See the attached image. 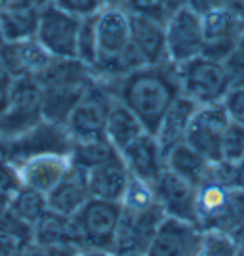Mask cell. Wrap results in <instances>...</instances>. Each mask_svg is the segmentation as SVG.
I'll use <instances>...</instances> for the list:
<instances>
[{
	"mask_svg": "<svg viewBox=\"0 0 244 256\" xmlns=\"http://www.w3.org/2000/svg\"><path fill=\"white\" fill-rule=\"evenodd\" d=\"M130 178L132 176H130L122 157L103 162V164L88 170L92 197L105 199V201H115V203H120V199L124 197Z\"/></svg>",
	"mask_w": 244,
	"mask_h": 256,
	"instance_id": "22",
	"label": "cell"
},
{
	"mask_svg": "<svg viewBox=\"0 0 244 256\" xmlns=\"http://www.w3.org/2000/svg\"><path fill=\"white\" fill-rule=\"evenodd\" d=\"M25 246L27 243H23L19 237L0 230V256H19Z\"/></svg>",
	"mask_w": 244,
	"mask_h": 256,
	"instance_id": "41",
	"label": "cell"
},
{
	"mask_svg": "<svg viewBox=\"0 0 244 256\" xmlns=\"http://www.w3.org/2000/svg\"><path fill=\"white\" fill-rule=\"evenodd\" d=\"M94 78V71L76 58H52L42 71L34 76L40 88L73 84L86 86Z\"/></svg>",
	"mask_w": 244,
	"mask_h": 256,
	"instance_id": "24",
	"label": "cell"
},
{
	"mask_svg": "<svg viewBox=\"0 0 244 256\" xmlns=\"http://www.w3.org/2000/svg\"><path fill=\"white\" fill-rule=\"evenodd\" d=\"M231 118L222 104L201 106L191 118V124L185 136V144L197 150L210 162L222 160V140Z\"/></svg>",
	"mask_w": 244,
	"mask_h": 256,
	"instance_id": "12",
	"label": "cell"
},
{
	"mask_svg": "<svg viewBox=\"0 0 244 256\" xmlns=\"http://www.w3.org/2000/svg\"><path fill=\"white\" fill-rule=\"evenodd\" d=\"M19 256H44V250L40 248V246H36L31 243V245H27L25 248H23Z\"/></svg>",
	"mask_w": 244,
	"mask_h": 256,
	"instance_id": "47",
	"label": "cell"
},
{
	"mask_svg": "<svg viewBox=\"0 0 244 256\" xmlns=\"http://www.w3.org/2000/svg\"><path fill=\"white\" fill-rule=\"evenodd\" d=\"M130 40L138 50L145 65L168 62L166 52V29L164 23L145 16L130 14Z\"/></svg>",
	"mask_w": 244,
	"mask_h": 256,
	"instance_id": "20",
	"label": "cell"
},
{
	"mask_svg": "<svg viewBox=\"0 0 244 256\" xmlns=\"http://www.w3.org/2000/svg\"><path fill=\"white\" fill-rule=\"evenodd\" d=\"M244 159V126L239 122H229L222 140V160L239 162Z\"/></svg>",
	"mask_w": 244,
	"mask_h": 256,
	"instance_id": "33",
	"label": "cell"
},
{
	"mask_svg": "<svg viewBox=\"0 0 244 256\" xmlns=\"http://www.w3.org/2000/svg\"><path fill=\"white\" fill-rule=\"evenodd\" d=\"M78 27H80L78 18L48 2L40 8L34 38L42 44V48L52 58H74Z\"/></svg>",
	"mask_w": 244,
	"mask_h": 256,
	"instance_id": "11",
	"label": "cell"
},
{
	"mask_svg": "<svg viewBox=\"0 0 244 256\" xmlns=\"http://www.w3.org/2000/svg\"><path fill=\"white\" fill-rule=\"evenodd\" d=\"M202 32L204 46L201 56L225 62V58L244 40V10L235 4L202 16Z\"/></svg>",
	"mask_w": 244,
	"mask_h": 256,
	"instance_id": "10",
	"label": "cell"
},
{
	"mask_svg": "<svg viewBox=\"0 0 244 256\" xmlns=\"http://www.w3.org/2000/svg\"><path fill=\"white\" fill-rule=\"evenodd\" d=\"M113 102L115 96L111 94L105 80L96 78L88 86L65 124L73 142L105 136L107 115L111 111Z\"/></svg>",
	"mask_w": 244,
	"mask_h": 256,
	"instance_id": "8",
	"label": "cell"
},
{
	"mask_svg": "<svg viewBox=\"0 0 244 256\" xmlns=\"http://www.w3.org/2000/svg\"><path fill=\"white\" fill-rule=\"evenodd\" d=\"M50 0H25L27 6H36V8H42L44 4H48Z\"/></svg>",
	"mask_w": 244,
	"mask_h": 256,
	"instance_id": "51",
	"label": "cell"
},
{
	"mask_svg": "<svg viewBox=\"0 0 244 256\" xmlns=\"http://www.w3.org/2000/svg\"><path fill=\"white\" fill-rule=\"evenodd\" d=\"M128 0H99L101 8H126Z\"/></svg>",
	"mask_w": 244,
	"mask_h": 256,
	"instance_id": "49",
	"label": "cell"
},
{
	"mask_svg": "<svg viewBox=\"0 0 244 256\" xmlns=\"http://www.w3.org/2000/svg\"><path fill=\"white\" fill-rule=\"evenodd\" d=\"M2 148H4V142H2V138H0V155H2Z\"/></svg>",
	"mask_w": 244,
	"mask_h": 256,
	"instance_id": "54",
	"label": "cell"
},
{
	"mask_svg": "<svg viewBox=\"0 0 244 256\" xmlns=\"http://www.w3.org/2000/svg\"><path fill=\"white\" fill-rule=\"evenodd\" d=\"M164 4H166L168 12L174 14V12H178L183 6H187V0H164Z\"/></svg>",
	"mask_w": 244,
	"mask_h": 256,
	"instance_id": "48",
	"label": "cell"
},
{
	"mask_svg": "<svg viewBox=\"0 0 244 256\" xmlns=\"http://www.w3.org/2000/svg\"><path fill=\"white\" fill-rule=\"evenodd\" d=\"M153 192L168 218L197 224V186L166 168L153 184Z\"/></svg>",
	"mask_w": 244,
	"mask_h": 256,
	"instance_id": "14",
	"label": "cell"
},
{
	"mask_svg": "<svg viewBox=\"0 0 244 256\" xmlns=\"http://www.w3.org/2000/svg\"><path fill=\"white\" fill-rule=\"evenodd\" d=\"M44 256H80L82 248L74 245H69V243H59V245H52L48 248H42Z\"/></svg>",
	"mask_w": 244,
	"mask_h": 256,
	"instance_id": "42",
	"label": "cell"
},
{
	"mask_svg": "<svg viewBox=\"0 0 244 256\" xmlns=\"http://www.w3.org/2000/svg\"><path fill=\"white\" fill-rule=\"evenodd\" d=\"M222 106L225 107L227 115L233 122H239L244 126V86H233L225 94Z\"/></svg>",
	"mask_w": 244,
	"mask_h": 256,
	"instance_id": "39",
	"label": "cell"
},
{
	"mask_svg": "<svg viewBox=\"0 0 244 256\" xmlns=\"http://www.w3.org/2000/svg\"><path fill=\"white\" fill-rule=\"evenodd\" d=\"M237 4V0H187V8H191L195 14L199 16H206L216 10H223V8H231Z\"/></svg>",
	"mask_w": 244,
	"mask_h": 256,
	"instance_id": "40",
	"label": "cell"
},
{
	"mask_svg": "<svg viewBox=\"0 0 244 256\" xmlns=\"http://www.w3.org/2000/svg\"><path fill=\"white\" fill-rule=\"evenodd\" d=\"M143 132H147V130L143 128L141 120L124 104H120L118 100H115L113 106H111L109 115H107V122H105L107 140L118 151H122L130 142H134Z\"/></svg>",
	"mask_w": 244,
	"mask_h": 256,
	"instance_id": "27",
	"label": "cell"
},
{
	"mask_svg": "<svg viewBox=\"0 0 244 256\" xmlns=\"http://www.w3.org/2000/svg\"><path fill=\"white\" fill-rule=\"evenodd\" d=\"M197 224L202 232L216 230L225 234H231L241 224L235 208V190L212 174L197 188Z\"/></svg>",
	"mask_w": 244,
	"mask_h": 256,
	"instance_id": "7",
	"label": "cell"
},
{
	"mask_svg": "<svg viewBox=\"0 0 244 256\" xmlns=\"http://www.w3.org/2000/svg\"><path fill=\"white\" fill-rule=\"evenodd\" d=\"M166 168L199 188L208 178L212 162L206 157H202L197 150H193L189 144L183 142L166 153Z\"/></svg>",
	"mask_w": 244,
	"mask_h": 256,
	"instance_id": "25",
	"label": "cell"
},
{
	"mask_svg": "<svg viewBox=\"0 0 244 256\" xmlns=\"http://www.w3.org/2000/svg\"><path fill=\"white\" fill-rule=\"evenodd\" d=\"M126 10L130 14H138V16H145L151 20L166 23L172 14L168 12L164 0H128Z\"/></svg>",
	"mask_w": 244,
	"mask_h": 256,
	"instance_id": "34",
	"label": "cell"
},
{
	"mask_svg": "<svg viewBox=\"0 0 244 256\" xmlns=\"http://www.w3.org/2000/svg\"><path fill=\"white\" fill-rule=\"evenodd\" d=\"M223 65L227 69L231 88L233 86H244V40L225 58Z\"/></svg>",
	"mask_w": 244,
	"mask_h": 256,
	"instance_id": "38",
	"label": "cell"
},
{
	"mask_svg": "<svg viewBox=\"0 0 244 256\" xmlns=\"http://www.w3.org/2000/svg\"><path fill=\"white\" fill-rule=\"evenodd\" d=\"M76 60H80L90 69L97 60V31H96V14L80 20L78 34H76Z\"/></svg>",
	"mask_w": 244,
	"mask_h": 256,
	"instance_id": "32",
	"label": "cell"
},
{
	"mask_svg": "<svg viewBox=\"0 0 244 256\" xmlns=\"http://www.w3.org/2000/svg\"><path fill=\"white\" fill-rule=\"evenodd\" d=\"M202 241V230L197 224L176 218H164L149 245L147 256H195Z\"/></svg>",
	"mask_w": 244,
	"mask_h": 256,
	"instance_id": "15",
	"label": "cell"
},
{
	"mask_svg": "<svg viewBox=\"0 0 244 256\" xmlns=\"http://www.w3.org/2000/svg\"><path fill=\"white\" fill-rule=\"evenodd\" d=\"M118 157H120V151L107 140V136L74 142L73 151H71V159H73L74 164L82 166L86 170L99 166L103 162H109L113 159H118Z\"/></svg>",
	"mask_w": 244,
	"mask_h": 256,
	"instance_id": "29",
	"label": "cell"
},
{
	"mask_svg": "<svg viewBox=\"0 0 244 256\" xmlns=\"http://www.w3.org/2000/svg\"><path fill=\"white\" fill-rule=\"evenodd\" d=\"M96 80V78H94ZM92 80V82H94ZM90 82V84H92ZM90 84L80 86H50L42 88V117L52 122L67 124V118L73 113L74 106L78 104V100L82 98L84 90Z\"/></svg>",
	"mask_w": 244,
	"mask_h": 256,
	"instance_id": "26",
	"label": "cell"
},
{
	"mask_svg": "<svg viewBox=\"0 0 244 256\" xmlns=\"http://www.w3.org/2000/svg\"><path fill=\"white\" fill-rule=\"evenodd\" d=\"M8 208L17 218H21L23 222L34 226L38 222V218L48 210V199H46L44 193L31 190L27 186H21L17 192L13 193Z\"/></svg>",
	"mask_w": 244,
	"mask_h": 256,
	"instance_id": "30",
	"label": "cell"
},
{
	"mask_svg": "<svg viewBox=\"0 0 244 256\" xmlns=\"http://www.w3.org/2000/svg\"><path fill=\"white\" fill-rule=\"evenodd\" d=\"M231 237L235 239V243L239 245V248L243 250V254H244V222H241V224L235 228L233 232H231Z\"/></svg>",
	"mask_w": 244,
	"mask_h": 256,
	"instance_id": "44",
	"label": "cell"
},
{
	"mask_svg": "<svg viewBox=\"0 0 244 256\" xmlns=\"http://www.w3.org/2000/svg\"><path fill=\"white\" fill-rule=\"evenodd\" d=\"M164 29H166L168 62L180 65L202 54L204 46L202 18L191 8L183 6L178 12H174L168 22L164 23Z\"/></svg>",
	"mask_w": 244,
	"mask_h": 256,
	"instance_id": "13",
	"label": "cell"
},
{
	"mask_svg": "<svg viewBox=\"0 0 244 256\" xmlns=\"http://www.w3.org/2000/svg\"><path fill=\"white\" fill-rule=\"evenodd\" d=\"M42 88L32 76L13 78L10 98L4 113L0 115V138L8 140L19 136L36 122L42 120Z\"/></svg>",
	"mask_w": 244,
	"mask_h": 256,
	"instance_id": "6",
	"label": "cell"
},
{
	"mask_svg": "<svg viewBox=\"0 0 244 256\" xmlns=\"http://www.w3.org/2000/svg\"><path fill=\"white\" fill-rule=\"evenodd\" d=\"M166 214L159 204L153 186L138 178H130L124 197L120 199V220L113 252L117 256L147 252Z\"/></svg>",
	"mask_w": 244,
	"mask_h": 256,
	"instance_id": "2",
	"label": "cell"
},
{
	"mask_svg": "<svg viewBox=\"0 0 244 256\" xmlns=\"http://www.w3.org/2000/svg\"><path fill=\"white\" fill-rule=\"evenodd\" d=\"M235 208H237V214H239V220L244 222V192L235 190Z\"/></svg>",
	"mask_w": 244,
	"mask_h": 256,
	"instance_id": "45",
	"label": "cell"
},
{
	"mask_svg": "<svg viewBox=\"0 0 244 256\" xmlns=\"http://www.w3.org/2000/svg\"><path fill=\"white\" fill-rule=\"evenodd\" d=\"M197 109H199V106L185 96H180L168 107V111L164 113L157 132H155V136L159 140L164 155L172 148H176V146H180V144L185 142L187 130H189V124H191V118Z\"/></svg>",
	"mask_w": 244,
	"mask_h": 256,
	"instance_id": "23",
	"label": "cell"
},
{
	"mask_svg": "<svg viewBox=\"0 0 244 256\" xmlns=\"http://www.w3.org/2000/svg\"><path fill=\"white\" fill-rule=\"evenodd\" d=\"M237 4H239V6H241V8L244 10V0H237Z\"/></svg>",
	"mask_w": 244,
	"mask_h": 256,
	"instance_id": "52",
	"label": "cell"
},
{
	"mask_svg": "<svg viewBox=\"0 0 244 256\" xmlns=\"http://www.w3.org/2000/svg\"><path fill=\"white\" fill-rule=\"evenodd\" d=\"M59 243H69L84 250V241L73 216H63L48 208L32 226V245L48 248Z\"/></svg>",
	"mask_w": 244,
	"mask_h": 256,
	"instance_id": "21",
	"label": "cell"
},
{
	"mask_svg": "<svg viewBox=\"0 0 244 256\" xmlns=\"http://www.w3.org/2000/svg\"><path fill=\"white\" fill-rule=\"evenodd\" d=\"M71 166H73L71 155L48 153V155H36L23 160L21 164H17V170H19L23 186L48 195L63 180V176Z\"/></svg>",
	"mask_w": 244,
	"mask_h": 256,
	"instance_id": "18",
	"label": "cell"
},
{
	"mask_svg": "<svg viewBox=\"0 0 244 256\" xmlns=\"http://www.w3.org/2000/svg\"><path fill=\"white\" fill-rule=\"evenodd\" d=\"M53 6H57L59 10L71 14L78 20L90 18L101 10L99 0H50Z\"/></svg>",
	"mask_w": 244,
	"mask_h": 256,
	"instance_id": "37",
	"label": "cell"
},
{
	"mask_svg": "<svg viewBox=\"0 0 244 256\" xmlns=\"http://www.w3.org/2000/svg\"><path fill=\"white\" fill-rule=\"evenodd\" d=\"M21 186V176H19L17 166L10 162L4 155H0V197L11 199L13 193Z\"/></svg>",
	"mask_w": 244,
	"mask_h": 256,
	"instance_id": "35",
	"label": "cell"
},
{
	"mask_svg": "<svg viewBox=\"0 0 244 256\" xmlns=\"http://www.w3.org/2000/svg\"><path fill=\"white\" fill-rule=\"evenodd\" d=\"M181 96L189 98L197 106L222 104L225 94L231 90V80L223 62L197 56L178 65Z\"/></svg>",
	"mask_w": 244,
	"mask_h": 256,
	"instance_id": "4",
	"label": "cell"
},
{
	"mask_svg": "<svg viewBox=\"0 0 244 256\" xmlns=\"http://www.w3.org/2000/svg\"><path fill=\"white\" fill-rule=\"evenodd\" d=\"M17 6H27V4H25V0H0V12L17 8Z\"/></svg>",
	"mask_w": 244,
	"mask_h": 256,
	"instance_id": "46",
	"label": "cell"
},
{
	"mask_svg": "<svg viewBox=\"0 0 244 256\" xmlns=\"http://www.w3.org/2000/svg\"><path fill=\"white\" fill-rule=\"evenodd\" d=\"M52 60V56L42 48L36 38L27 40H0V65L11 78L34 76L42 71Z\"/></svg>",
	"mask_w": 244,
	"mask_h": 256,
	"instance_id": "17",
	"label": "cell"
},
{
	"mask_svg": "<svg viewBox=\"0 0 244 256\" xmlns=\"http://www.w3.org/2000/svg\"><path fill=\"white\" fill-rule=\"evenodd\" d=\"M105 82L115 100L124 104L151 134L157 132L168 107L181 96L178 65L172 62L143 65Z\"/></svg>",
	"mask_w": 244,
	"mask_h": 256,
	"instance_id": "1",
	"label": "cell"
},
{
	"mask_svg": "<svg viewBox=\"0 0 244 256\" xmlns=\"http://www.w3.org/2000/svg\"><path fill=\"white\" fill-rule=\"evenodd\" d=\"M80 256H117L113 250H97V248H84Z\"/></svg>",
	"mask_w": 244,
	"mask_h": 256,
	"instance_id": "50",
	"label": "cell"
},
{
	"mask_svg": "<svg viewBox=\"0 0 244 256\" xmlns=\"http://www.w3.org/2000/svg\"><path fill=\"white\" fill-rule=\"evenodd\" d=\"M90 197H92V192H90L88 170L82 166H76L74 162L63 176V180L46 195L48 208L63 216H74L88 203Z\"/></svg>",
	"mask_w": 244,
	"mask_h": 256,
	"instance_id": "19",
	"label": "cell"
},
{
	"mask_svg": "<svg viewBox=\"0 0 244 256\" xmlns=\"http://www.w3.org/2000/svg\"><path fill=\"white\" fill-rule=\"evenodd\" d=\"M231 188L237 190V192H244V159L239 160V162H235Z\"/></svg>",
	"mask_w": 244,
	"mask_h": 256,
	"instance_id": "43",
	"label": "cell"
},
{
	"mask_svg": "<svg viewBox=\"0 0 244 256\" xmlns=\"http://www.w3.org/2000/svg\"><path fill=\"white\" fill-rule=\"evenodd\" d=\"M73 144L74 142L65 124L42 118L34 126L21 132L19 136L8 140L2 148V155L17 166L23 160L36 155H48V153L71 155Z\"/></svg>",
	"mask_w": 244,
	"mask_h": 256,
	"instance_id": "5",
	"label": "cell"
},
{
	"mask_svg": "<svg viewBox=\"0 0 244 256\" xmlns=\"http://www.w3.org/2000/svg\"><path fill=\"white\" fill-rule=\"evenodd\" d=\"M120 157L126 164L130 176L153 186L166 170V155L160 148L159 140L151 132L139 134L120 151Z\"/></svg>",
	"mask_w": 244,
	"mask_h": 256,
	"instance_id": "16",
	"label": "cell"
},
{
	"mask_svg": "<svg viewBox=\"0 0 244 256\" xmlns=\"http://www.w3.org/2000/svg\"><path fill=\"white\" fill-rule=\"evenodd\" d=\"M0 230L6 232V234L19 237L23 243H27V245L32 243V226L23 222L21 218H17L10 208L0 212Z\"/></svg>",
	"mask_w": 244,
	"mask_h": 256,
	"instance_id": "36",
	"label": "cell"
},
{
	"mask_svg": "<svg viewBox=\"0 0 244 256\" xmlns=\"http://www.w3.org/2000/svg\"><path fill=\"white\" fill-rule=\"evenodd\" d=\"M40 8L36 6H17L0 12V40H27L36 36Z\"/></svg>",
	"mask_w": 244,
	"mask_h": 256,
	"instance_id": "28",
	"label": "cell"
},
{
	"mask_svg": "<svg viewBox=\"0 0 244 256\" xmlns=\"http://www.w3.org/2000/svg\"><path fill=\"white\" fill-rule=\"evenodd\" d=\"M195 256H244L235 239L225 232L206 230L202 232L201 246Z\"/></svg>",
	"mask_w": 244,
	"mask_h": 256,
	"instance_id": "31",
	"label": "cell"
},
{
	"mask_svg": "<svg viewBox=\"0 0 244 256\" xmlns=\"http://www.w3.org/2000/svg\"><path fill=\"white\" fill-rule=\"evenodd\" d=\"M73 218L80 230L84 248L113 250L120 220V203L90 197Z\"/></svg>",
	"mask_w": 244,
	"mask_h": 256,
	"instance_id": "9",
	"label": "cell"
},
{
	"mask_svg": "<svg viewBox=\"0 0 244 256\" xmlns=\"http://www.w3.org/2000/svg\"><path fill=\"white\" fill-rule=\"evenodd\" d=\"M97 60L92 71L99 80L124 76L145 62L130 40V12L126 8H101L96 14Z\"/></svg>",
	"mask_w": 244,
	"mask_h": 256,
	"instance_id": "3",
	"label": "cell"
},
{
	"mask_svg": "<svg viewBox=\"0 0 244 256\" xmlns=\"http://www.w3.org/2000/svg\"><path fill=\"white\" fill-rule=\"evenodd\" d=\"M126 256H147L145 252H136V254H126Z\"/></svg>",
	"mask_w": 244,
	"mask_h": 256,
	"instance_id": "53",
	"label": "cell"
}]
</instances>
